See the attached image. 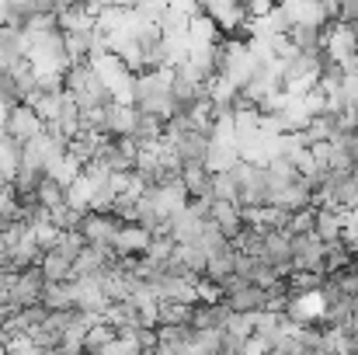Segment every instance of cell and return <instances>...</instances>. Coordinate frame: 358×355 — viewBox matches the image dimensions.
<instances>
[{
  "label": "cell",
  "mask_w": 358,
  "mask_h": 355,
  "mask_svg": "<svg viewBox=\"0 0 358 355\" xmlns=\"http://www.w3.org/2000/svg\"><path fill=\"white\" fill-rule=\"evenodd\" d=\"M73 268H77V258H70L59 247H49L42 254V265H38L45 282H73Z\"/></svg>",
  "instance_id": "5"
},
{
  "label": "cell",
  "mask_w": 358,
  "mask_h": 355,
  "mask_svg": "<svg viewBox=\"0 0 358 355\" xmlns=\"http://www.w3.org/2000/svg\"><path fill=\"white\" fill-rule=\"evenodd\" d=\"M150 244H153L150 230H143L139 223H125L112 244V251H115V258H146Z\"/></svg>",
  "instance_id": "3"
},
{
  "label": "cell",
  "mask_w": 358,
  "mask_h": 355,
  "mask_svg": "<svg viewBox=\"0 0 358 355\" xmlns=\"http://www.w3.org/2000/svg\"><path fill=\"white\" fill-rule=\"evenodd\" d=\"M122 227L125 220H119L115 213H87L80 223V237L87 240V247H112Z\"/></svg>",
  "instance_id": "2"
},
{
  "label": "cell",
  "mask_w": 358,
  "mask_h": 355,
  "mask_svg": "<svg viewBox=\"0 0 358 355\" xmlns=\"http://www.w3.org/2000/svg\"><path fill=\"white\" fill-rule=\"evenodd\" d=\"M313 234L320 237L324 244H341L345 240V213L341 209H317V227Z\"/></svg>",
  "instance_id": "6"
},
{
  "label": "cell",
  "mask_w": 358,
  "mask_h": 355,
  "mask_svg": "<svg viewBox=\"0 0 358 355\" xmlns=\"http://www.w3.org/2000/svg\"><path fill=\"white\" fill-rule=\"evenodd\" d=\"M202 14L220 28V32H240V28H250L247 25V7H240V4H206L202 7Z\"/></svg>",
  "instance_id": "4"
},
{
  "label": "cell",
  "mask_w": 358,
  "mask_h": 355,
  "mask_svg": "<svg viewBox=\"0 0 358 355\" xmlns=\"http://www.w3.org/2000/svg\"><path fill=\"white\" fill-rule=\"evenodd\" d=\"M3 136H10L14 143H21V146H28L31 139H38L42 132H45V122L42 116L31 109V105H14L7 118H3V129H0Z\"/></svg>",
  "instance_id": "1"
},
{
  "label": "cell",
  "mask_w": 358,
  "mask_h": 355,
  "mask_svg": "<svg viewBox=\"0 0 358 355\" xmlns=\"http://www.w3.org/2000/svg\"><path fill=\"white\" fill-rule=\"evenodd\" d=\"M38 202H42V209H45L49 216L59 213V209H66V185L45 174V181L38 185Z\"/></svg>",
  "instance_id": "8"
},
{
  "label": "cell",
  "mask_w": 358,
  "mask_h": 355,
  "mask_svg": "<svg viewBox=\"0 0 358 355\" xmlns=\"http://www.w3.org/2000/svg\"><path fill=\"white\" fill-rule=\"evenodd\" d=\"M42 307H45L49 314L77 310V303H73V282H45V289H42Z\"/></svg>",
  "instance_id": "7"
}]
</instances>
